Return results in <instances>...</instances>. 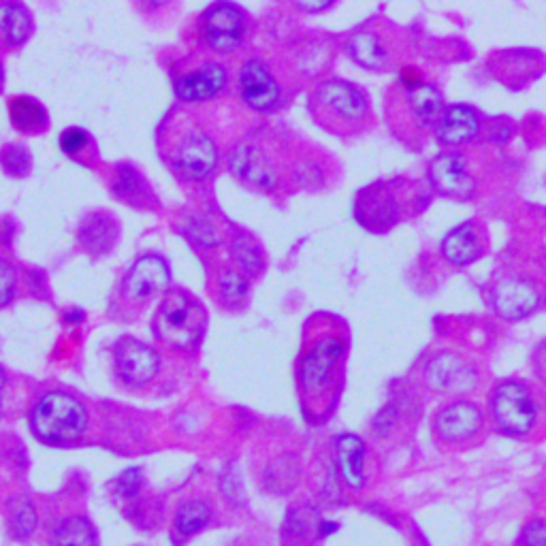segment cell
Returning <instances> with one entry per match:
<instances>
[{
	"instance_id": "cell-1",
	"label": "cell",
	"mask_w": 546,
	"mask_h": 546,
	"mask_svg": "<svg viewBox=\"0 0 546 546\" xmlns=\"http://www.w3.org/2000/svg\"><path fill=\"white\" fill-rule=\"evenodd\" d=\"M348 350L346 329L331 316H318L305 331L299 359V391L308 408H320L331 399L342 376Z\"/></svg>"
},
{
	"instance_id": "cell-2",
	"label": "cell",
	"mask_w": 546,
	"mask_h": 546,
	"mask_svg": "<svg viewBox=\"0 0 546 546\" xmlns=\"http://www.w3.org/2000/svg\"><path fill=\"white\" fill-rule=\"evenodd\" d=\"M310 107L320 126L342 137L361 133L369 120L367 96L342 79L320 84L312 94Z\"/></svg>"
},
{
	"instance_id": "cell-3",
	"label": "cell",
	"mask_w": 546,
	"mask_h": 546,
	"mask_svg": "<svg viewBox=\"0 0 546 546\" xmlns=\"http://www.w3.org/2000/svg\"><path fill=\"white\" fill-rule=\"evenodd\" d=\"M444 114V99L436 86L401 79L391 94L389 116L399 139L421 137Z\"/></svg>"
},
{
	"instance_id": "cell-4",
	"label": "cell",
	"mask_w": 546,
	"mask_h": 546,
	"mask_svg": "<svg viewBox=\"0 0 546 546\" xmlns=\"http://www.w3.org/2000/svg\"><path fill=\"white\" fill-rule=\"evenodd\" d=\"M30 425L43 442L69 444L84 436L88 427V414L75 397L54 391L45 393L37 401L35 410H32Z\"/></svg>"
},
{
	"instance_id": "cell-5",
	"label": "cell",
	"mask_w": 546,
	"mask_h": 546,
	"mask_svg": "<svg viewBox=\"0 0 546 546\" xmlns=\"http://www.w3.org/2000/svg\"><path fill=\"white\" fill-rule=\"evenodd\" d=\"M156 333L173 348H190L199 342L205 329L201 305L182 291H173L156 314Z\"/></svg>"
},
{
	"instance_id": "cell-6",
	"label": "cell",
	"mask_w": 546,
	"mask_h": 546,
	"mask_svg": "<svg viewBox=\"0 0 546 546\" xmlns=\"http://www.w3.org/2000/svg\"><path fill=\"white\" fill-rule=\"evenodd\" d=\"M493 421L510 436H525L536 425V404L521 382H502L491 401Z\"/></svg>"
},
{
	"instance_id": "cell-7",
	"label": "cell",
	"mask_w": 546,
	"mask_h": 546,
	"mask_svg": "<svg viewBox=\"0 0 546 546\" xmlns=\"http://www.w3.org/2000/svg\"><path fill=\"white\" fill-rule=\"evenodd\" d=\"M540 288L521 271L500 273L493 286V308L504 320H521L538 310Z\"/></svg>"
},
{
	"instance_id": "cell-8",
	"label": "cell",
	"mask_w": 546,
	"mask_h": 546,
	"mask_svg": "<svg viewBox=\"0 0 546 546\" xmlns=\"http://www.w3.org/2000/svg\"><path fill=\"white\" fill-rule=\"evenodd\" d=\"M425 380L429 389L438 393H470L476 387L478 374L470 361L446 352L427 365Z\"/></svg>"
},
{
	"instance_id": "cell-9",
	"label": "cell",
	"mask_w": 546,
	"mask_h": 546,
	"mask_svg": "<svg viewBox=\"0 0 546 546\" xmlns=\"http://www.w3.org/2000/svg\"><path fill=\"white\" fill-rule=\"evenodd\" d=\"M355 216L365 229L382 233L391 229L399 218V201L389 186L376 184L359 192L355 201Z\"/></svg>"
},
{
	"instance_id": "cell-10",
	"label": "cell",
	"mask_w": 546,
	"mask_h": 546,
	"mask_svg": "<svg viewBox=\"0 0 546 546\" xmlns=\"http://www.w3.org/2000/svg\"><path fill=\"white\" fill-rule=\"evenodd\" d=\"M218 163L214 141L203 133H188L175 148L173 167L188 180H205Z\"/></svg>"
},
{
	"instance_id": "cell-11",
	"label": "cell",
	"mask_w": 546,
	"mask_h": 546,
	"mask_svg": "<svg viewBox=\"0 0 546 546\" xmlns=\"http://www.w3.org/2000/svg\"><path fill=\"white\" fill-rule=\"evenodd\" d=\"M205 41L216 52H231L244 37V15L237 7L220 3L205 11L203 15Z\"/></svg>"
},
{
	"instance_id": "cell-12",
	"label": "cell",
	"mask_w": 546,
	"mask_h": 546,
	"mask_svg": "<svg viewBox=\"0 0 546 546\" xmlns=\"http://www.w3.org/2000/svg\"><path fill=\"white\" fill-rule=\"evenodd\" d=\"M483 427V414L468 401H455V404L442 408L433 419V431L442 442L461 444L472 440Z\"/></svg>"
},
{
	"instance_id": "cell-13",
	"label": "cell",
	"mask_w": 546,
	"mask_h": 546,
	"mask_svg": "<svg viewBox=\"0 0 546 546\" xmlns=\"http://www.w3.org/2000/svg\"><path fill=\"white\" fill-rule=\"evenodd\" d=\"M116 367L118 374L128 384H146L158 372V355L139 340L124 337L116 346Z\"/></svg>"
},
{
	"instance_id": "cell-14",
	"label": "cell",
	"mask_w": 546,
	"mask_h": 546,
	"mask_svg": "<svg viewBox=\"0 0 546 546\" xmlns=\"http://www.w3.org/2000/svg\"><path fill=\"white\" fill-rule=\"evenodd\" d=\"M239 86H242V96L244 101L252 109H271L276 107L280 101V86L269 69L259 60H250L246 62V67L242 69V77H239Z\"/></svg>"
},
{
	"instance_id": "cell-15",
	"label": "cell",
	"mask_w": 546,
	"mask_h": 546,
	"mask_svg": "<svg viewBox=\"0 0 546 546\" xmlns=\"http://www.w3.org/2000/svg\"><path fill=\"white\" fill-rule=\"evenodd\" d=\"M431 184L436 186L442 195L465 199L472 195L474 182L465 169V158L461 154H442L433 160L429 167Z\"/></svg>"
},
{
	"instance_id": "cell-16",
	"label": "cell",
	"mask_w": 546,
	"mask_h": 546,
	"mask_svg": "<svg viewBox=\"0 0 546 546\" xmlns=\"http://www.w3.org/2000/svg\"><path fill=\"white\" fill-rule=\"evenodd\" d=\"M487 248L485 229L478 222H463L446 235L442 252L453 265H468L483 256Z\"/></svg>"
},
{
	"instance_id": "cell-17",
	"label": "cell",
	"mask_w": 546,
	"mask_h": 546,
	"mask_svg": "<svg viewBox=\"0 0 546 546\" xmlns=\"http://www.w3.org/2000/svg\"><path fill=\"white\" fill-rule=\"evenodd\" d=\"M169 284V267L160 256H143L126 278V291L131 297H148L165 291Z\"/></svg>"
},
{
	"instance_id": "cell-18",
	"label": "cell",
	"mask_w": 546,
	"mask_h": 546,
	"mask_svg": "<svg viewBox=\"0 0 546 546\" xmlns=\"http://www.w3.org/2000/svg\"><path fill=\"white\" fill-rule=\"evenodd\" d=\"M233 171L256 188H276L280 180L278 169L273 167L271 158L252 146H242L235 152Z\"/></svg>"
},
{
	"instance_id": "cell-19",
	"label": "cell",
	"mask_w": 546,
	"mask_h": 546,
	"mask_svg": "<svg viewBox=\"0 0 546 546\" xmlns=\"http://www.w3.org/2000/svg\"><path fill=\"white\" fill-rule=\"evenodd\" d=\"M227 84V71L220 64H205L203 69L180 77L175 82V94L182 101H205L218 94Z\"/></svg>"
},
{
	"instance_id": "cell-20",
	"label": "cell",
	"mask_w": 546,
	"mask_h": 546,
	"mask_svg": "<svg viewBox=\"0 0 546 546\" xmlns=\"http://www.w3.org/2000/svg\"><path fill=\"white\" fill-rule=\"evenodd\" d=\"M478 116L476 111L463 105H455L446 109L436 124V135L442 143L448 146H461V143H468L478 135Z\"/></svg>"
},
{
	"instance_id": "cell-21",
	"label": "cell",
	"mask_w": 546,
	"mask_h": 546,
	"mask_svg": "<svg viewBox=\"0 0 546 546\" xmlns=\"http://www.w3.org/2000/svg\"><path fill=\"white\" fill-rule=\"evenodd\" d=\"M348 47H350V56L355 58L365 69L378 71L389 64L387 43H384L380 32H376L372 28L359 30L357 35H352Z\"/></svg>"
},
{
	"instance_id": "cell-22",
	"label": "cell",
	"mask_w": 546,
	"mask_h": 546,
	"mask_svg": "<svg viewBox=\"0 0 546 546\" xmlns=\"http://www.w3.org/2000/svg\"><path fill=\"white\" fill-rule=\"evenodd\" d=\"M337 468L344 478V483L352 489H359L365 483L363 474V459H365V444L357 436H342L335 446Z\"/></svg>"
},
{
	"instance_id": "cell-23",
	"label": "cell",
	"mask_w": 546,
	"mask_h": 546,
	"mask_svg": "<svg viewBox=\"0 0 546 546\" xmlns=\"http://www.w3.org/2000/svg\"><path fill=\"white\" fill-rule=\"evenodd\" d=\"M9 116L13 126L22 133H41L47 128V111L30 96H18L9 103Z\"/></svg>"
},
{
	"instance_id": "cell-24",
	"label": "cell",
	"mask_w": 546,
	"mask_h": 546,
	"mask_svg": "<svg viewBox=\"0 0 546 546\" xmlns=\"http://www.w3.org/2000/svg\"><path fill=\"white\" fill-rule=\"evenodd\" d=\"M118 235V227L114 224L109 216L103 214H94L86 220V224L82 227V244L86 246V250H90L92 254H103L107 252L116 242Z\"/></svg>"
},
{
	"instance_id": "cell-25",
	"label": "cell",
	"mask_w": 546,
	"mask_h": 546,
	"mask_svg": "<svg viewBox=\"0 0 546 546\" xmlns=\"http://www.w3.org/2000/svg\"><path fill=\"white\" fill-rule=\"evenodd\" d=\"M32 20L30 13L15 3L0 5V37L13 45H20L30 37Z\"/></svg>"
},
{
	"instance_id": "cell-26",
	"label": "cell",
	"mask_w": 546,
	"mask_h": 546,
	"mask_svg": "<svg viewBox=\"0 0 546 546\" xmlns=\"http://www.w3.org/2000/svg\"><path fill=\"white\" fill-rule=\"evenodd\" d=\"M7 523L13 538H28L32 534V529L37 525V515H35V506L30 504L26 495H15L11 497V502L7 506Z\"/></svg>"
},
{
	"instance_id": "cell-27",
	"label": "cell",
	"mask_w": 546,
	"mask_h": 546,
	"mask_svg": "<svg viewBox=\"0 0 546 546\" xmlns=\"http://www.w3.org/2000/svg\"><path fill=\"white\" fill-rule=\"evenodd\" d=\"M56 546H96V532L88 519L69 517L56 532Z\"/></svg>"
},
{
	"instance_id": "cell-28",
	"label": "cell",
	"mask_w": 546,
	"mask_h": 546,
	"mask_svg": "<svg viewBox=\"0 0 546 546\" xmlns=\"http://www.w3.org/2000/svg\"><path fill=\"white\" fill-rule=\"evenodd\" d=\"M212 508L205 502H188L180 508L178 517H175V527L180 529V534L192 536L201 532V529L210 523Z\"/></svg>"
},
{
	"instance_id": "cell-29",
	"label": "cell",
	"mask_w": 546,
	"mask_h": 546,
	"mask_svg": "<svg viewBox=\"0 0 546 546\" xmlns=\"http://www.w3.org/2000/svg\"><path fill=\"white\" fill-rule=\"evenodd\" d=\"M231 252L235 256L237 265L242 267L248 276H259V273L263 271V265H265L263 254L250 237H237L231 246Z\"/></svg>"
},
{
	"instance_id": "cell-30",
	"label": "cell",
	"mask_w": 546,
	"mask_h": 546,
	"mask_svg": "<svg viewBox=\"0 0 546 546\" xmlns=\"http://www.w3.org/2000/svg\"><path fill=\"white\" fill-rule=\"evenodd\" d=\"M0 165L5 167L9 175H15V178H22L30 171V154L24 146H7L0 154Z\"/></svg>"
},
{
	"instance_id": "cell-31",
	"label": "cell",
	"mask_w": 546,
	"mask_h": 546,
	"mask_svg": "<svg viewBox=\"0 0 546 546\" xmlns=\"http://www.w3.org/2000/svg\"><path fill=\"white\" fill-rule=\"evenodd\" d=\"M116 192L122 197V199H128V201H139L143 195H146V188L139 186V175L128 169V167H122L118 169V182H116Z\"/></svg>"
},
{
	"instance_id": "cell-32",
	"label": "cell",
	"mask_w": 546,
	"mask_h": 546,
	"mask_svg": "<svg viewBox=\"0 0 546 546\" xmlns=\"http://www.w3.org/2000/svg\"><path fill=\"white\" fill-rule=\"evenodd\" d=\"M220 291L229 303H237L246 297L248 282L244 276H239L237 271H224L220 276Z\"/></svg>"
},
{
	"instance_id": "cell-33",
	"label": "cell",
	"mask_w": 546,
	"mask_h": 546,
	"mask_svg": "<svg viewBox=\"0 0 546 546\" xmlns=\"http://www.w3.org/2000/svg\"><path fill=\"white\" fill-rule=\"evenodd\" d=\"M90 143V135L82 128H69V131H64L60 137V148L64 154L69 156H79Z\"/></svg>"
},
{
	"instance_id": "cell-34",
	"label": "cell",
	"mask_w": 546,
	"mask_h": 546,
	"mask_svg": "<svg viewBox=\"0 0 546 546\" xmlns=\"http://www.w3.org/2000/svg\"><path fill=\"white\" fill-rule=\"evenodd\" d=\"M15 291V271L13 267L0 259V305H7Z\"/></svg>"
},
{
	"instance_id": "cell-35",
	"label": "cell",
	"mask_w": 546,
	"mask_h": 546,
	"mask_svg": "<svg viewBox=\"0 0 546 546\" xmlns=\"http://www.w3.org/2000/svg\"><path fill=\"white\" fill-rule=\"evenodd\" d=\"M139 483H141V472L139 470H126L120 480H118V487H120V493L131 497L137 493L139 489Z\"/></svg>"
},
{
	"instance_id": "cell-36",
	"label": "cell",
	"mask_w": 546,
	"mask_h": 546,
	"mask_svg": "<svg viewBox=\"0 0 546 546\" xmlns=\"http://www.w3.org/2000/svg\"><path fill=\"white\" fill-rule=\"evenodd\" d=\"M523 540L527 546H546V525L544 523L527 525Z\"/></svg>"
},
{
	"instance_id": "cell-37",
	"label": "cell",
	"mask_w": 546,
	"mask_h": 546,
	"mask_svg": "<svg viewBox=\"0 0 546 546\" xmlns=\"http://www.w3.org/2000/svg\"><path fill=\"white\" fill-rule=\"evenodd\" d=\"M534 367H536V374L540 376V380L546 382V342H542V344L536 348Z\"/></svg>"
},
{
	"instance_id": "cell-38",
	"label": "cell",
	"mask_w": 546,
	"mask_h": 546,
	"mask_svg": "<svg viewBox=\"0 0 546 546\" xmlns=\"http://www.w3.org/2000/svg\"><path fill=\"white\" fill-rule=\"evenodd\" d=\"M299 9H305V11H320V9H327L331 7V3H320V5H297Z\"/></svg>"
},
{
	"instance_id": "cell-39",
	"label": "cell",
	"mask_w": 546,
	"mask_h": 546,
	"mask_svg": "<svg viewBox=\"0 0 546 546\" xmlns=\"http://www.w3.org/2000/svg\"><path fill=\"white\" fill-rule=\"evenodd\" d=\"M3 82H5V71H3V64H0V90H3Z\"/></svg>"
},
{
	"instance_id": "cell-40",
	"label": "cell",
	"mask_w": 546,
	"mask_h": 546,
	"mask_svg": "<svg viewBox=\"0 0 546 546\" xmlns=\"http://www.w3.org/2000/svg\"><path fill=\"white\" fill-rule=\"evenodd\" d=\"M3 384H5V372L3 367H0V391H3Z\"/></svg>"
}]
</instances>
